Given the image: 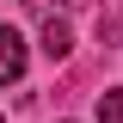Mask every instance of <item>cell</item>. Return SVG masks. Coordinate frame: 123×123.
Returning a JSON list of instances; mask_svg holds the SVG:
<instances>
[{
	"label": "cell",
	"mask_w": 123,
	"mask_h": 123,
	"mask_svg": "<svg viewBox=\"0 0 123 123\" xmlns=\"http://www.w3.org/2000/svg\"><path fill=\"white\" fill-rule=\"evenodd\" d=\"M18 74H25V37L12 25H0V86H12Z\"/></svg>",
	"instance_id": "1"
},
{
	"label": "cell",
	"mask_w": 123,
	"mask_h": 123,
	"mask_svg": "<svg viewBox=\"0 0 123 123\" xmlns=\"http://www.w3.org/2000/svg\"><path fill=\"white\" fill-rule=\"evenodd\" d=\"M68 49H74V37H68V25H62V18H43V55H49V62H62Z\"/></svg>",
	"instance_id": "2"
},
{
	"label": "cell",
	"mask_w": 123,
	"mask_h": 123,
	"mask_svg": "<svg viewBox=\"0 0 123 123\" xmlns=\"http://www.w3.org/2000/svg\"><path fill=\"white\" fill-rule=\"evenodd\" d=\"M98 123H123V92H98Z\"/></svg>",
	"instance_id": "3"
},
{
	"label": "cell",
	"mask_w": 123,
	"mask_h": 123,
	"mask_svg": "<svg viewBox=\"0 0 123 123\" xmlns=\"http://www.w3.org/2000/svg\"><path fill=\"white\" fill-rule=\"evenodd\" d=\"M37 18H55V12H68V6H86V0H25Z\"/></svg>",
	"instance_id": "4"
},
{
	"label": "cell",
	"mask_w": 123,
	"mask_h": 123,
	"mask_svg": "<svg viewBox=\"0 0 123 123\" xmlns=\"http://www.w3.org/2000/svg\"><path fill=\"white\" fill-rule=\"evenodd\" d=\"M0 123H6V117H0Z\"/></svg>",
	"instance_id": "5"
}]
</instances>
